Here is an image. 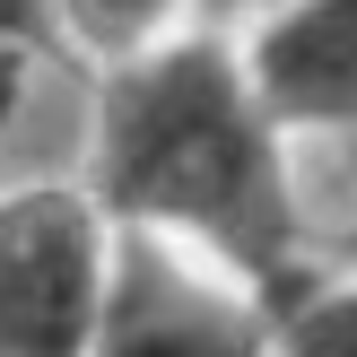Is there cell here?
I'll list each match as a JSON object with an SVG mask.
<instances>
[{"mask_svg": "<svg viewBox=\"0 0 357 357\" xmlns=\"http://www.w3.org/2000/svg\"><path fill=\"white\" fill-rule=\"evenodd\" d=\"M87 192L131 236L201 244L271 288L314 271L296 149L261 114L227 26H183L174 44L96 70Z\"/></svg>", "mask_w": 357, "mask_h": 357, "instance_id": "cell-1", "label": "cell"}, {"mask_svg": "<svg viewBox=\"0 0 357 357\" xmlns=\"http://www.w3.org/2000/svg\"><path fill=\"white\" fill-rule=\"evenodd\" d=\"M122 218L87 183H0V357H87Z\"/></svg>", "mask_w": 357, "mask_h": 357, "instance_id": "cell-2", "label": "cell"}, {"mask_svg": "<svg viewBox=\"0 0 357 357\" xmlns=\"http://www.w3.org/2000/svg\"><path fill=\"white\" fill-rule=\"evenodd\" d=\"M87 357H279V288L174 236H131Z\"/></svg>", "mask_w": 357, "mask_h": 357, "instance_id": "cell-3", "label": "cell"}, {"mask_svg": "<svg viewBox=\"0 0 357 357\" xmlns=\"http://www.w3.org/2000/svg\"><path fill=\"white\" fill-rule=\"evenodd\" d=\"M227 35L296 157L357 149V0H261Z\"/></svg>", "mask_w": 357, "mask_h": 357, "instance_id": "cell-4", "label": "cell"}, {"mask_svg": "<svg viewBox=\"0 0 357 357\" xmlns=\"http://www.w3.org/2000/svg\"><path fill=\"white\" fill-rule=\"evenodd\" d=\"M183 26H218L209 0H52V44L96 61V70L174 44Z\"/></svg>", "mask_w": 357, "mask_h": 357, "instance_id": "cell-5", "label": "cell"}, {"mask_svg": "<svg viewBox=\"0 0 357 357\" xmlns=\"http://www.w3.org/2000/svg\"><path fill=\"white\" fill-rule=\"evenodd\" d=\"M296 201H305V261L357 271V149L296 157Z\"/></svg>", "mask_w": 357, "mask_h": 357, "instance_id": "cell-6", "label": "cell"}, {"mask_svg": "<svg viewBox=\"0 0 357 357\" xmlns=\"http://www.w3.org/2000/svg\"><path fill=\"white\" fill-rule=\"evenodd\" d=\"M279 357H357V271H305L279 288Z\"/></svg>", "mask_w": 357, "mask_h": 357, "instance_id": "cell-7", "label": "cell"}, {"mask_svg": "<svg viewBox=\"0 0 357 357\" xmlns=\"http://www.w3.org/2000/svg\"><path fill=\"white\" fill-rule=\"evenodd\" d=\"M44 52V44H35ZM17 79H26V52H0V122H9V96H17Z\"/></svg>", "mask_w": 357, "mask_h": 357, "instance_id": "cell-8", "label": "cell"}, {"mask_svg": "<svg viewBox=\"0 0 357 357\" xmlns=\"http://www.w3.org/2000/svg\"><path fill=\"white\" fill-rule=\"evenodd\" d=\"M244 9H261V0H209V17H218V26H236Z\"/></svg>", "mask_w": 357, "mask_h": 357, "instance_id": "cell-9", "label": "cell"}]
</instances>
